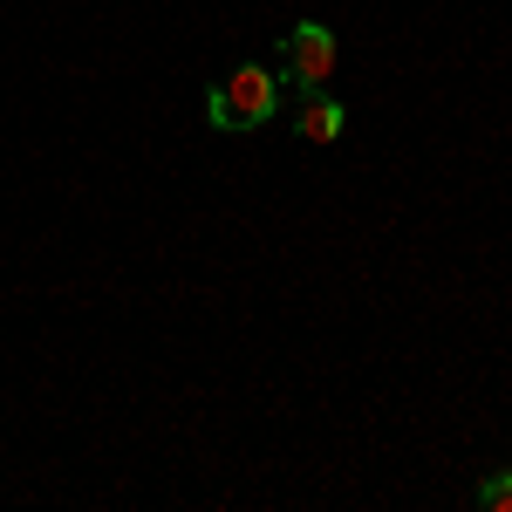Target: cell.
Returning <instances> with one entry per match:
<instances>
[{
	"label": "cell",
	"instance_id": "cell-1",
	"mask_svg": "<svg viewBox=\"0 0 512 512\" xmlns=\"http://www.w3.org/2000/svg\"><path fill=\"white\" fill-rule=\"evenodd\" d=\"M280 110H287V82H280L267 62H239L233 76H219L212 89H205V123L226 130V137L267 130Z\"/></svg>",
	"mask_w": 512,
	"mask_h": 512
},
{
	"label": "cell",
	"instance_id": "cell-2",
	"mask_svg": "<svg viewBox=\"0 0 512 512\" xmlns=\"http://www.w3.org/2000/svg\"><path fill=\"white\" fill-rule=\"evenodd\" d=\"M335 62H342V41L328 35L321 21H294V28L280 35V82H287L294 96H301V89H328Z\"/></svg>",
	"mask_w": 512,
	"mask_h": 512
},
{
	"label": "cell",
	"instance_id": "cell-3",
	"mask_svg": "<svg viewBox=\"0 0 512 512\" xmlns=\"http://www.w3.org/2000/svg\"><path fill=\"white\" fill-rule=\"evenodd\" d=\"M287 123H294V137H301V144H342L349 110H342L328 89H301V96H294V110H287Z\"/></svg>",
	"mask_w": 512,
	"mask_h": 512
},
{
	"label": "cell",
	"instance_id": "cell-4",
	"mask_svg": "<svg viewBox=\"0 0 512 512\" xmlns=\"http://www.w3.org/2000/svg\"><path fill=\"white\" fill-rule=\"evenodd\" d=\"M472 499H478L485 512H512V465H506V472H485V478L472 485Z\"/></svg>",
	"mask_w": 512,
	"mask_h": 512
}]
</instances>
